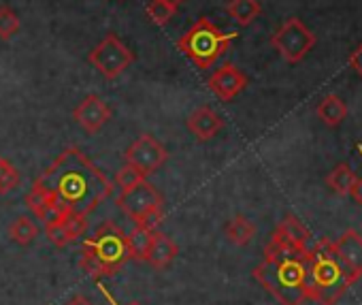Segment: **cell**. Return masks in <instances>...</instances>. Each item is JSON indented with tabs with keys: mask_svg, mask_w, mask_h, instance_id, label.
Segmentation results:
<instances>
[{
	"mask_svg": "<svg viewBox=\"0 0 362 305\" xmlns=\"http://www.w3.org/2000/svg\"><path fill=\"white\" fill-rule=\"evenodd\" d=\"M37 182L52 197L56 209L86 218L113 192V182L79 147H66Z\"/></svg>",
	"mask_w": 362,
	"mask_h": 305,
	"instance_id": "cell-1",
	"label": "cell"
},
{
	"mask_svg": "<svg viewBox=\"0 0 362 305\" xmlns=\"http://www.w3.org/2000/svg\"><path fill=\"white\" fill-rule=\"evenodd\" d=\"M356 282L358 280L334 254L330 239L324 237L309 248L305 260V292L309 301H315L317 305H334Z\"/></svg>",
	"mask_w": 362,
	"mask_h": 305,
	"instance_id": "cell-2",
	"label": "cell"
},
{
	"mask_svg": "<svg viewBox=\"0 0 362 305\" xmlns=\"http://www.w3.org/2000/svg\"><path fill=\"white\" fill-rule=\"evenodd\" d=\"M130 258L126 233H122L113 222H103L92 237L83 241L79 267L90 277L100 280L115 275Z\"/></svg>",
	"mask_w": 362,
	"mask_h": 305,
	"instance_id": "cell-3",
	"label": "cell"
},
{
	"mask_svg": "<svg viewBox=\"0 0 362 305\" xmlns=\"http://www.w3.org/2000/svg\"><path fill=\"white\" fill-rule=\"evenodd\" d=\"M305 260H307V254L300 258H288V260H267L264 258L254 269V280L269 294H273L279 305H303L307 301Z\"/></svg>",
	"mask_w": 362,
	"mask_h": 305,
	"instance_id": "cell-4",
	"label": "cell"
},
{
	"mask_svg": "<svg viewBox=\"0 0 362 305\" xmlns=\"http://www.w3.org/2000/svg\"><path fill=\"white\" fill-rule=\"evenodd\" d=\"M235 39L237 33H224L209 18H199L186 35L179 37L177 47L199 69H211L220 56L228 52Z\"/></svg>",
	"mask_w": 362,
	"mask_h": 305,
	"instance_id": "cell-5",
	"label": "cell"
},
{
	"mask_svg": "<svg viewBox=\"0 0 362 305\" xmlns=\"http://www.w3.org/2000/svg\"><path fill=\"white\" fill-rule=\"evenodd\" d=\"M117 207L132 222L149 226V229H156L164 218V199L147 180H143L141 184L119 192Z\"/></svg>",
	"mask_w": 362,
	"mask_h": 305,
	"instance_id": "cell-6",
	"label": "cell"
},
{
	"mask_svg": "<svg viewBox=\"0 0 362 305\" xmlns=\"http://www.w3.org/2000/svg\"><path fill=\"white\" fill-rule=\"evenodd\" d=\"M271 45L286 62L296 64L313 50L315 35L298 18H288L271 37Z\"/></svg>",
	"mask_w": 362,
	"mask_h": 305,
	"instance_id": "cell-7",
	"label": "cell"
},
{
	"mask_svg": "<svg viewBox=\"0 0 362 305\" xmlns=\"http://www.w3.org/2000/svg\"><path fill=\"white\" fill-rule=\"evenodd\" d=\"M88 60L105 79L111 81L117 79L134 62V54L111 33L90 52Z\"/></svg>",
	"mask_w": 362,
	"mask_h": 305,
	"instance_id": "cell-8",
	"label": "cell"
},
{
	"mask_svg": "<svg viewBox=\"0 0 362 305\" xmlns=\"http://www.w3.org/2000/svg\"><path fill=\"white\" fill-rule=\"evenodd\" d=\"M124 161L132 165L136 171H141L145 178H149L168 161V151L156 137L143 132L128 145Z\"/></svg>",
	"mask_w": 362,
	"mask_h": 305,
	"instance_id": "cell-9",
	"label": "cell"
},
{
	"mask_svg": "<svg viewBox=\"0 0 362 305\" xmlns=\"http://www.w3.org/2000/svg\"><path fill=\"white\" fill-rule=\"evenodd\" d=\"M111 115H113L111 107H109L98 94L86 96V98L73 109V120H75L88 134H96V132L111 120Z\"/></svg>",
	"mask_w": 362,
	"mask_h": 305,
	"instance_id": "cell-10",
	"label": "cell"
},
{
	"mask_svg": "<svg viewBox=\"0 0 362 305\" xmlns=\"http://www.w3.org/2000/svg\"><path fill=\"white\" fill-rule=\"evenodd\" d=\"M207 86L220 100L228 103L247 88V75L241 73L235 64H224L209 77Z\"/></svg>",
	"mask_w": 362,
	"mask_h": 305,
	"instance_id": "cell-11",
	"label": "cell"
},
{
	"mask_svg": "<svg viewBox=\"0 0 362 305\" xmlns=\"http://www.w3.org/2000/svg\"><path fill=\"white\" fill-rule=\"evenodd\" d=\"M334 254L345 265V269L360 280L362 277V235L354 229H347L337 241H332Z\"/></svg>",
	"mask_w": 362,
	"mask_h": 305,
	"instance_id": "cell-12",
	"label": "cell"
},
{
	"mask_svg": "<svg viewBox=\"0 0 362 305\" xmlns=\"http://www.w3.org/2000/svg\"><path fill=\"white\" fill-rule=\"evenodd\" d=\"M188 130L199 139V141H209L214 139L222 128H224V120L220 117L218 111H214L211 107L203 105L199 109H194L188 120H186Z\"/></svg>",
	"mask_w": 362,
	"mask_h": 305,
	"instance_id": "cell-13",
	"label": "cell"
},
{
	"mask_svg": "<svg viewBox=\"0 0 362 305\" xmlns=\"http://www.w3.org/2000/svg\"><path fill=\"white\" fill-rule=\"evenodd\" d=\"M177 254H179L177 243H175L168 235H164V233H160V231H153V237H151L149 250H147V254H145V260H147L153 269L164 271V269L170 267V263L177 258Z\"/></svg>",
	"mask_w": 362,
	"mask_h": 305,
	"instance_id": "cell-14",
	"label": "cell"
},
{
	"mask_svg": "<svg viewBox=\"0 0 362 305\" xmlns=\"http://www.w3.org/2000/svg\"><path fill=\"white\" fill-rule=\"evenodd\" d=\"M275 233L279 235V237H284L290 246H294L296 250H300V252H307L311 246V233H309V229L296 218V216H292V214H288V216H284L281 218V222L277 224V229H275Z\"/></svg>",
	"mask_w": 362,
	"mask_h": 305,
	"instance_id": "cell-15",
	"label": "cell"
},
{
	"mask_svg": "<svg viewBox=\"0 0 362 305\" xmlns=\"http://www.w3.org/2000/svg\"><path fill=\"white\" fill-rule=\"evenodd\" d=\"M317 117L326 124V126H339L345 117H347V105L337 96V94H326L315 109Z\"/></svg>",
	"mask_w": 362,
	"mask_h": 305,
	"instance_id": "cell-16",
	"label": "cell"
},
{
	"mask_svg": "<svg viewBox=\"0 0 362 305\" xmlns=\"http://www.w3.org/2000/svg\"><path fill=\"white\" fill-rule=\"evenodd\" d=\"M26 205H28V209H30L41 222H45L49 216H54V214L58 212L56 205H54V201H52V197L45 192V188H43L37 180H35L30 192L26 195Z\"/></svg>",
	"mask_w": 362,
	"mask_h": 305,
	"instance_id": "cell-17",
	"label": "cell"
},
{
	"mask_svg": "<svg viewBox=\"0 0 362 305\" xmlns=\"http://www.w3.org/2000/svg\"><path fill=\"white\" fill-rule=\"evenodd\" d=\"M356 173L351 171V167L347 165V163H339L328 175H326V186L334 192V195H339V197H347V195H351V188H354V184H356Z\"/></svg>",
	"mask_w": 362,
	"mask_h": 305,
	"instance_id": "cell-18",
	"label": "cell"
},
{
	"mask_svg": "<svg viewBox=\"0 0 362 305\" xmlns=\"http://www.w3.org/2000/svg\"><path fill=\"white\" fill-rule=\"evenodd\" d=\"M224 233H226V237H228V241L233 246H247L254 239V235H256V226H254V222L250 218L235 216L224 226Z\"/></svg>",
	"mask_w": 362,
	"mask_h": 305,
	"instance_id": "cell-19",
	"label": "cell"
},
{
	"mask_svg": "<svg viewBox=\"0 0 362 305\" xmlns=\"http://www.w3.org/2000/svg\"><path fill=\"white\" fill-rule=\"evenodd\" d=\"M226 11L228 16L239 24V26H250L262 11L258 0H228L226 3Z\"/></svg>",
	"mask_w": 362,
	"mask_h": 305,
	"instance_id": "cell-20",
	"label": "cell"
},
{
	"mask_svg": "<svg viewBox=\"0 0 362 305\" xmlns=\"http://www.w3.org/2000/svg\"><path fill=\"white\" fill-rule=\"evenodd\" d=\"M153 231H156V229H149V226L136 224V226L126 235L128 250H130V256H132L134 260H145V254H147V250H149V243H151Z\"/></svg>",
	"mask_w": 362,
	"mask_h": 305,
	"instance_id": "cell-21",
	"label": "cell"
},
{
	"mask_svg": "<svg viewBox=\"0 0 362 305\" xmlns=\"http://www.w3.org/2000/svg\"><path fill=\"white\" fill-rule=\"evenodd\" d=\"M37 235H39V226H37V224L33 222V218H28V216L16 218V220L11 222V226H9V237H11V241L18 243V246H30V243L37 239Z\"/></svg>",
	"mask_w": 362,
	"mask_h": 305,
	"instance_id": "cell-22",
	"label": "cell"
},
{
	"mask_svg": "<svg viewBox=\"0 0 362 305\" xmlns=\"http://www.w3.org/2000/svg\"><path fill=\"white\" fill-rule=\"evenodd\" d=\"M145 11H147V18H149L156 26H166V24L175 18L177 7L164 3V0H149L147 7H145Z\"/></svg>",
	"mask_w": 362,
	"mask_h": 305,
	"instance_id": "cell-23",
	"label": "cell"
},
{
	"mask_svg": "<svg viewBox=\"0 0 362 305\" xmlns=\"http://www.w3.org/2000/svg\"><path fill=\"white\" fill-rule=\"evenodd\" d=\"M20 184V171L7 161L0 156V195H9L13 188Z\"/></svg>",
	"mask_w": 362,
	"mask_h": 305,
	"instance_id": "cell-24",
	"label": "cell"
},
{
	"mask_svg": "<svg viewBox=\"0 0 362 305\" xmlns=\"http://www.w3.org/2000/svg\"><path fill=\"white\" fill-rule=\"evenodd\" d=\"M143 180H147L141 171H136L132 165H124V167H119L117 169V173H115V180H113V184L119 188V192H124V190H128V188H132V186H136V184H141Z\"/></svg>",
	"mask_w": 362,
	"mask_h": 305,
	"instance_id": "cell-25",
	"label": "cell"
},
{
	"mask_svg": "<svg viewBox=\"0 0 362 305\" xmlns=\"http://www.w3.org/2000/svg\"><path fill=\"white\" fill-rule=\"evenodd\" d=\"M20 30V18L11 7H0V39L9 41Z\"/></svg>",
	"mask_w": 362,
	"mask_h": 305,
	"instance_id": "cell-26",
	"label": "cell"
},
{
	"mask_svg": "<svg viewBox=\"0 0 362 305\" xmlns=\"http://www.w3.org/2000/svg\"><path fill=\"white\" fill-rule=\"evenodd\" d=\"M349 67H351V69L362 77V43H360L351 54H349Z\"/></svg>",
	"mask_w": 362,
	"mask_h": 305,
	"instance_id": "cell-27",
	"label": "cell"
},
{
	"mask_svg": "<svg viewBox=\"0 0 362 305\" xmlns=\"http://www.w3.org/2000/svg\"><path fill=\"white\" fill-rule=\"evenodd\" d=\"M356 149L360 151V156H362V143H356ZM351 197L362 205V178L356 180V184H354V188H351Z\"/></svg>",
	"mask_w": 362,
	"mask_h": 305,
	"instance_id": "cell-28",
	"label": "cell"
},
{
	"mask_svg": "<svg viewBox=\"0 0 362 305\" xmlns=\"http://www.w3.org/2000/svg\"><path fill=\"white\" fill-rule=\"evenodd\" d=\"M66 305H92L86 297H81V294H77V297H73Z\"/></svg>",
	"mask_w": 362,
	"mask_h": 305,
	"instance_id": "cell-29",
	"label": "cell"
},
{
	"mask_svg": "<svg viewBox=\"0 0 362 305\" xmlns=\"http://www.w3.org/2000/svg\"><path fill=\"white\" fill-rule=\"evenodd\" d=\"M164 3H168V5H173V7H179V5H184L186 0H164Z\"/></svg>",
	"mask_w": 362,
	"mask_h": 305,
	"instance_id": "cell-30",
	"label": "cell"
},
{
	"mask_svg": "<svg viewBox=\"0 0 362 305\" xmlns=\"http://www.w3.org/2000/svg\"><path fill=\"white\" fill-rule=\"evenodd\" d=\"M111 303H113V299H111ZM115 305V303H113ZM128 305H141V303H128Z\"/></svg>",
	"mask_w": 362,
	"mask_h": 305,
	"instance_id": "cell-31",
	"label": "cell"
}]
</instances>
